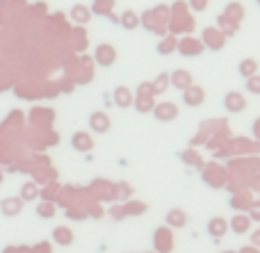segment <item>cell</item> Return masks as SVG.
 Returning <instances> with one entry per match:
<instances>
[{
	"label": "cell",
	"instance_id": "9c48e42d",
	"mask_svg": "<svg viewBox=\"0 0 260 253\" xmlns=\"http://www.w3.org/2000/svg\"><path fill=\"white\" fill-rule=\"evenodd\" d=\"M135 23H137V18H135L133 16V14H126V16H123V25H126V27H135Z\"/></svg>",
	"mask_w": 260,
	"mask_h": 253
},
{
	"label": "cell",
	"instance_id": "52a82bcc",
	"mask_svg": "<svg viewBox=\"0 0 260 253\" xmlns=\"http://www.w3.org/2000/svg\"><path fill=\"white\" fill-rule=\"evenodd\" d=\"M167 222H169V224H176V226H183V224H185V214L183 212H169V214H167Z\"/></svg>",
	"mask_w": 260,
	"mask_h": 253
},
{
	"label": "cell",
	"instance_id": "3957f363",
	"mask_svg": "<svg viewBox=\"0 0 260 253\" xmlns=\"http://www.w3.org/2000/svg\"><path fill=\"white\" fill-rule=\"evenodd\" d=\"M226 107H231V110H242V107H244L242 96H240V94H229V96H226Z\"/></svg>",
	"mask_w": 260,
	"mask_h": 253
},
{
	"label": "cell",
	"instance_id": "277c9868",
	"mask_svg": "<svg viewBox=\"0 0 260 253\" xmlns=\"http://www.w3.org/2000/svg\"><path fill=\"white\" fill-rule=\"evenodd\" d=\"M176 114H178V110L171 107V105H165L162 110H157V119H160V121H169V119H176Z\"/></svg>",
	"mask_w": 260,
	"mask_h": 253
},
{
	"label": "cell",
	"instance_id": "8fae6325",
	"mask_svg": "<svg viewBox=\"0 0 260 253\" xmlns=\"http://www.w3.org/2000/svg\"><path fill=\"white\" fill-rule=\"evenodd\" d=\"M203 5H206V0H194V7L197 9H203Z\"/></svg>",
	"mask_w": 260,
	"mask_h": 253
},
{
	"label": "cell",
	"instance_id": "6da1fadb",
	"mask_svg": "<svg viewBox=\"0 0 260 253\" xmlns=\"http://www.w3.org/2000/svg\"><path fill=\"white\" fill-rule=\"evenodd\" d=\"M185 103L187 105H201L203 103V94L199 89H185Z\"/></svg>",
	"mask_w": 260,
	"mask_h": 253
},
{
	"label": "cell",
	"instance_id": "ba28073f",
	"mask_svg": "<svg viewBox=\"0 0 260 253\" xmlns=\"http://www.w3.org/2000/svg\"><path fill=\"white\" fill-rule=\"evenodd\" d=\"M208 228H210V231L215 233V235H219V233L224 231V222H221V219H212V224H210Z\"/></svg>",
	"mask_w": 260,
	"mask_h": 253
},
{
	"label": "cell",
	"instance_id": "8992f818",
	"mask_svg": "<svg viewBox=\"0 0 260 253\" xmlns=\"http://www.w3.org/2000/svg\"><path fill=\"white\" fill-rule=\"evenodd\" d=\"M253 71H256V62H253V59H244V62L240 64V73H242V76H251Z\"/></svg>",
	"mask_w": 260,
	"mask_h": 253
},
{
	"label": "cell",
	"instance_id": "30bf717a",
	"mask_svg": "<svg viewBox=\"0 0 260 253\" xmlns=\"http://www.w3.org/2000/svg\"><path fill=\"white\" fill-rule=\"evenodd\" d=\"M249 87H251L253 91H260V80H258V78H251V82H249Z\"/></svg>",
	"mask_w": 260,
	"mask_h": 253
},
{
	"label": "cell",
	"instance_id": "7a4b0ae2",
	"mask_svg": "<svg viewBox=\"0 0 260 253\" xmlns=\"http://www.w3.org/2000/svg\"><path fill=\"white\" fill-rule=\"evenodd\" d=\"M91 126H94V130H108V119H105V114H101V112H96V114H91Z\"/></svg>",
	"mask_w": 260,
	"mask_h": 253
},
{
	"label": "cell",
	"instance_id": "5b68a950",
	"mask_svg": "<svg viewBox=\"0 0 260 253\" xmlns=\"http://www.w3.org/2000/svg\"><path fill=\"white\" fill-rule=\"evenodd\" d=\"M189 82H192V80H189V76H187V73H185V71L174 73V85H176V87H180V89H185V87H187Z\"/></svg>",
	"mask_w": 260,
	"mask_h": 253
}]
</instances>
